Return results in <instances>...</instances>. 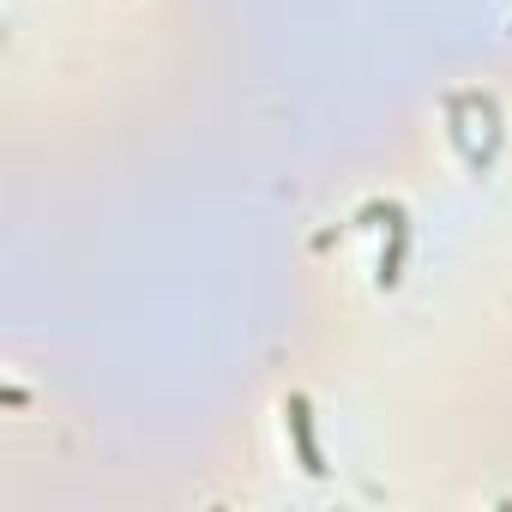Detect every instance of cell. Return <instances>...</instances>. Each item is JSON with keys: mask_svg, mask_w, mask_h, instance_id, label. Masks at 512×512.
Instances as JSON below:
<instances>
[{"mask_svg": "<svg viewBox=\"0 0 512 512\" xmlns=\"http://www.w3.org/2000/svg\"><path fill=\"white\" fill-rule=\"evenodd\" d=\"M284 434L296 446V464L308 476H326V452H320V428H314V404L308 392H284Z\"/></svg>", "mask_w": 512, "mask_h": 512, "instance_id": "cell-1", "label": "cell"}, {"mask_svg": "<svg viewBox=\"0 0 512 512\" xmlns=\"http://www.w3.org/2000/svg\"><path fill=\"white\" fill-rule=\"evenodd\" d=\"M404 253H410V217L404 205L386 211V247H380V266H374V284L380 290H398L404 284Z\"/></svg>", "mask_w": 512, "mask_h": 512, "instance_id": "cell-2", "label": "cell"}, {"mask_svg": "<svg viewBox=\"0 0 512 512\" xmlns=\"http://www.w3.org/2000/svg\"><path fill=\"white\" fill-rule=\"evenodd\" d=\"M0 404H7V410H25V404H31V392H25V386H7V392H0Z\"/></svg>", "mask_w": 512, "mask_h": 512, "instance_id": "cell-3", "label": "cell"}]
</instances>
